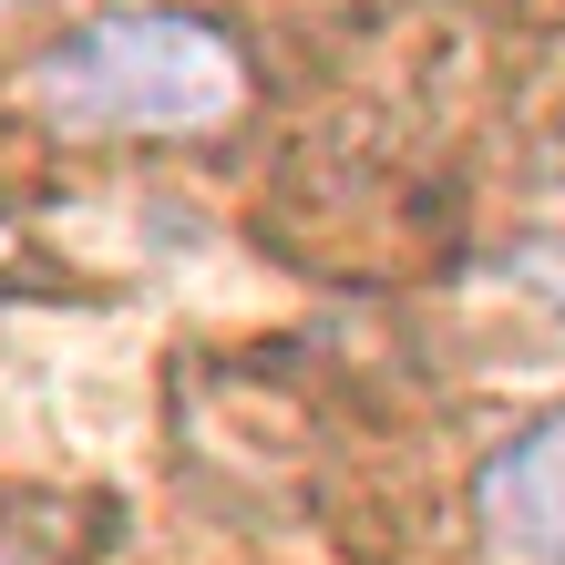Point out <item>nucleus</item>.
Segmentation results:
<instances>
[{
  "label": "nucleus",
  "mask_w": 565,
  "mask_h": 565,
  "mask_svg": "<svg viewBox=\"0 0 565 565\" xmlns=\"http://www.w3.org/2000/svg\"><path fill=\"white\" fill-rule=\"evenodd\" d=\"M21 104L73 145H175L247 104V52L206 11H104L31 52Z\"/></svg>",
  "instance_id": "obj_1"
},
{
  "label": "nucleus",
  "mask_w": 565,
  "mask_h": 565,
  "mask_svg": "<svg viewBox=\"0 0 565 565\" xmlns=\"http://www.w3.org/2000/svg\"><path fill=\"white\" fill-rule=\"evenodd\" d=\"M473 545L493 565H565V412H535L473 473Z\"/></svg>",
  "instance_id": "obj_2"
},
{
  "label": "nucleus",
  "mask_w": 565,
  "mask_h": 565,
  "mask_svg": "<svg viewBox=\"0 0 565 565\" xmlns=\"http://www.w3.org/2000/svg\"><path fill=\"white\" fill-rule=\"evenodd\" d=\"M0 565H73V555H62L52 535H31L21 514H0Z\"/></svg>",
  "instance_id": "obj_3"
},
{
  "label": "nucleus",
  "mask_w": 565,
  "mask_h": 565,
  "mask_svg": "<svg viewBox=\"0 0 565 565\" xmlns=\"http://www.w3.org/2000/svg\"><path fill=\"white\" fill-rule=\"evenodd\" d=\"M0 11H11V0H0Z\"/></svg>",
  "instance_id": "obj_4"
}]
</instances>
